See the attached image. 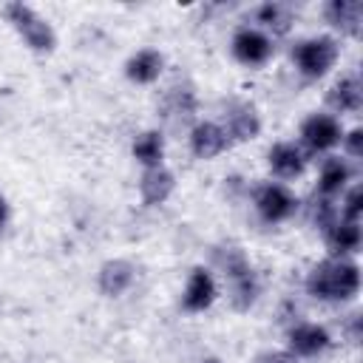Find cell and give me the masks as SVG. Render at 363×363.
Returning <instances> with one entry per match:
<instances>
[{"label": "cell", "instance_id": "obj_2", "mask_svg": "<svg viewBox=\"0 0 363 363\" xmlns=\"http://www.w3.org/2000/svg\"><path fill=\"white\" fill-rule=\"evenodd\" d=\"M337 57H340V45L329 34L306 37L292 45V62H295L298 74L306 79H320L323 74H329V68H335Z\"/></svg>", "mask_w": 363, "mask_h": 363}, {"label": "cell", "instance_id": "obj_13", "mask_svg": "<svg viewBox=\"0 0 363 363\" xmlns=\"http://www.w3.org/2000/svg\"><path fill=\"white\" fill-rule=\"evenodd\" d=\"M292 9L286 3H261L250 11V26L261 28L264 34H269L272 40L286 34L292 28Z\"/></svg>", "mask_w": 363, "mask_h": 363}, {"label": "cell", "instance_id": "obj_6", "mask_svg": "<svg viewBox=\"0 0 363 363\" xmlns=\"http://www.w3.org/2000/svg\"><path fill=\"white\" fill-rule=\"evenodd\" d=\"M6 17L34 51H51L54 48V31H51L48 20H43L31 6L11 3V6H6Z\"/></svg>", "mask_w": 363, "mask_h": 363}, {"label": "cell", "instance_id": "obj_4", "mask_svg": "<svg viewBox=\"0 0 363 363\" xmlns=\"http://www.w3.org/2000/svg\"><path fill=\"white\" fill-rule=\"evenodd\" d=\"M252 204H255V213L267 221V224H281L286 218L295 216L298 210V199L295 193L281 184V182H264L252 190Z\"/></svg>", "mask_w": 363, "mask_h": 363}, {"label": "cell", "instance_id": "obj_18", "mask_svg": "<svg viewBox=\"0 0 363 363\" xmlns=\"http://www.w3.org/2000/svg\"><path fill=\"white\" fill-rule=\"evenodd\" d=\"M162 153H164L162 133L147 130V133L136 136V142H133V156H136L147 170H150V167H162Z\"/></svg>", "mask_w": 363, "mask_h": 363}, {"label": "cell", "instance_id": "obj_5", "mask_svg": "<svg viewBox=\"0 0 363 363\" xmlns=\"http://www.w3.org/2000/svg\"><path fill=\"white\" fill-rule=\"evenodd\" d=\"M230 51L233 57L241 62V65H250V68H258L264 62H269V57L275 54V40L269 34H264L261 28L244 23L233 31V40H230Z\"/></svg>", "mask_w": 363, "mask_h": 363}, {"label": "cell", "instance_id": "obj_22", "mask_svg": "<svg viewBox=\"0 0 363 363\" xmlns=\"http://www.w3.org/2000/svg\"><path fill=\"white\" fill-rule=\"evenodd\" d=\"M258 363H298V357H292L289 352H269V354H264Z\"/></svg>", "mask_w": 363, "mask_h": 363}, {"label": "cell", "instance_id": "obj_12", "mask_svg": "<svg viewBox=\"0 0 363 363\" xmlns=\"http://www.w3.org/2000/svg\"><path fill=\"white\" fill-rule=\"evenodd\" d=\"M323 241H326L329 258H352L360 250V224L337 216V221H332L323 230Z\"/></svg>", "mask_w": 363, "mask_h": 363}, {"label": "cell", "instance_id": "obj_11", "mask_svg": "<svg viewBox=\"0 0 363 363\" xmlns=\"http://www.w3.org/2000/svg\"><path fill=\"white\" fill-rule=\"evenodd\" d=\"M230 147V136L224 133V128L213 119H201L190 128V150L199 159H216L218 153H224Z\"/></svg>", "mask_w": 363, "mask_h": 363}, {"label": "cell", "instance_id": "obj_1", "mask_svg": "<svg viewBox=\"0 0 363 363\" xmlns=\"http://www.w3.org/2000/svg\"><path fill=\"white\" fill-rule=\"evenodd\" d=\"M306 292L329 303L349 301L360 292V269L352 258H326L306 275Z\"/></svg>", "mask_w": 363, "mask_h": 363}, {"label": "cell", "instance_id": "obj_17", "mask_svg": "<svg viewBox=\"0 0 363 363\" xmlns=\"http://www.w3.org/2000/svg\"><path fill=\"white\" fill-rule=\"evenodd\" d=\"M162 65H164V57H162L156 48H142V51H136V54L128 60L125 74H128L130 82L147 85V82H156V79H159Z\"/></svg>", "mask_w": 363, "mask_h": 363}, {"label": "cell", "instance_id": "obj_7", "mask_svg": "<svg viewBox=\"0 0 363 363\" xmlns=\"http://www.w3.org/2000/svg\"><path fill=\"white\" fill-rule=\"evenodd\" d=\"M352 162L346 156H323L320 159V167H318V184H315V196L318 199H329L335 201L352 182Z\"/></svg>", "mask_w": 363, "mask_h": 363}, {"label": "cell", "instance_id": "obj_16", "mask_svg": "<svg viewBox=\"0 0 363 363\" xmlns=\"http://www.w3.org/2000/svg\"><path fill=\"white\" fill-rule=\"evenodd\" d=\"M329 26L340 28V34H360V23H363V6L360 0H329L323 9Z\"/></svg>", "mask_w": 363, "mask_h": 363}, {"label": "cell", "instance_id": "obj_9", "mask_svg": "<svg viewBox=\"0 0 363 363\" xmlns=\"http://www.w3.org/2000/svg\"><path fill=\"white\" fill-rule=\"evenodd\" d=\"M218 295V286H216V278L207 267H196L190 275H187V284L182 289V309L184 312H204L207 306H213Z\"/></svg>", "mask_w": 363, "mask_h": 363}, {"label": "cell", "instance_id": "obj_21", "mask_svg": "<svg viewBox=\"0 0 363 363\" xmlns=\"http://www.w3.org/2000/svg\"><path fill=\"white\" fill-rule=\"evenodd\" d=\"M360 139H363V130L360 128H354V130H349L343 139H340V147H343V156L349 159V162H354V159H360Z\"/></svg>", "mask_w": 363, "mask_h": 363}, {"label": "cell", "instance_id": "obj_10", "mask_svg": "<svg viewBox=\"0 0 363 363\" xmlns=\"http://www.w3.org/2000/svg\"><path fill=\"white\" fill-rule=\"evenodd\" d=\"M332 343L329 332L320 326V323H312V320H301L289 329V354L292 357H315L320 352H326Z\"/></svg>", "mask_w": 363, "mask_h": 363}, {"label": "cell", "instance_id": "obj_8", "mask_svg": "<svg viewBox=\"0 0 363 363\" xmlns=\"http://www.w3.org/2000/svg\"><path fill=\"white\" fill-rule=\"evenodd\" d=\"M306 162H309V156L301 150L298 142H275L269 147V153H267L269 173L281 184H286L289 179H298L306 170Z\"/></svg>", "mask_w": 363, "mask_h": 363}, {"label": "cell", "instance_id": "obj_3", "mask_svg": "<svg viewBox=\"0 0 363 363\" xmlns=\"http://www.w3.org/2000/svg\"><path fill=\"white\" fill-rule=\"evenodd\" d=\"M340 139H343L340 116H335L329 111H320V113H312V116L303 119L298 145L306 156H329L340 145Z\"/></svg>", "mask_w": 363, "mask_h": 363}, {"label": "cell", "instance_id": "obj_15", "mask_svg": "<svg viewBox=\"0 0 363 363\" xmlns=\"http://www.w3.org/2000/svg\"><path fill=\"white\" fill-rule=\"evenodd\" d=\"M326 102H329V108H332L329 113H335V116H340V113H357L360 105H363V85H360L357 74L340 77V79L332 85Z\"/></svg>", "mask_w": 363, "mask_h": 363}, {"label": "cell", "instance_id": "obj_14", "mask_svg": "<svg viewBox=\"0 0 363 363\" xmlns=\"http://www.w3.org/2000/svg\"><path fill=\"white\" fill-rule=\"evenodd\" d=\"M218 125L224 128V133L230 139H252L258 133V128H261L255 108L250 102H241V99H233L227 105V113H224V119Z\"/></svg>", "mask_w": 363, "mask_h": 363}, {"label": "cell", "instance_id": "obj_19", "mask_svg": "<svg viewBox=\"0 0 363 363\" xmlns=\"http://www.w3.org/2000/svg\"><path fill=\"white\" fill-rule=\"evenodd\" d=\"M170 190H173V176H170L164 167H150V170H145V176H142V196H145V201L156 204V201H162Z\"/></svg>", "mask_w": 363, "mask_h": 363}, {"label": "cell", "instance_id": "obj_20", "mask_svg": "<svg viewBox=\"0 0 363 363\" xmlns=\"http://www.w3.org/2000/svg\"><path fill=\"white\" fill-rule=\"evenodd\" d=\"M340 218L346 221H357L360 224V184H352L340 193V210H337Z\"/></svg>", "mask_w": 363, "mask_h": 363}, {"label": "cell", "instance_id": "obj_23", "mask_svg": "<svg viewBox=\"0 0 363 363\" xmlns=\"http://www.w3.org/2000/svg\"><path fill=\"white\" fill-rule=\"evenodd\" d=\"M6 221H9V204H6V199L0 196V230L6 227Z\"/></svg>", "mask_w": 363, "mask_h": 363}]
</instances>
